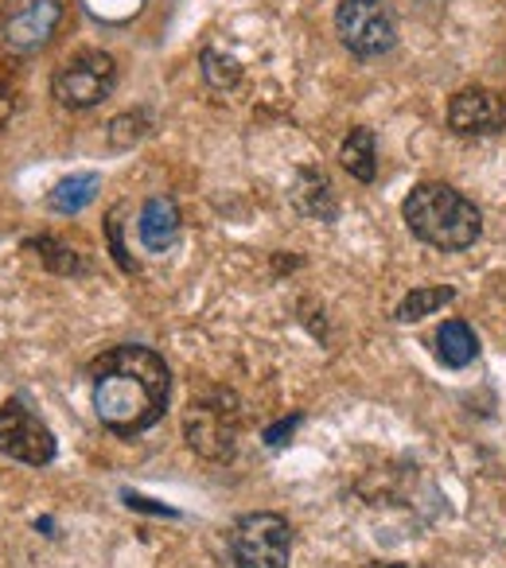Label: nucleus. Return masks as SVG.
Segmentation results:
<instances>
[{
    "instance_id": "1",
    "label": "nucleus",
    "mask_w": 506,
    "mask_h": 568,
    "mask_svg": "<svg viewBox=\"0 0 506 568\" xmlns=\"http://www.w3.org/2000/svg\"><path fill=\"white\" fill-rule=\"evenodd\" d=\"M90 374H94V413L113 436H141L164 417L172 374L152 347L121 343L94 358Z\"/></svg>"
},
{
    "instance_id": "2",
    "label": "nucleus",
    "mask_w": 506,
    "mask_h": 568,
    "mask_svg": "<svg viewBox=\"0 0 506 568\" xmlns=\"http://www.w3.org/2000/svg\"><path fill=\"white\" fill-rule=\"evenodd\" d=\"M402 214L417 242L448 253L475 245V237L483 230L479 206L467 195H459L456 187H448V183H417L409 191V199H405Z\"/></svg>"
},
{
    "instance_id": "3",
    "label": "nucleus",
    "mask_w": 506,
    "mask_h": 568,
    "mask_svg": "<svg viewBox=\"0 0 506 568\" xmlns=\"http://www.w3.org/2000/svg\"><path fill=\"white\" fill-rule=\"evenodd\" d=\"M237 433H242V409L230 389H203L199 397H191L188 413H183V436H188L191 452L222 464L234 456Z\"/></svg>"
},
{
    "instance_id": "4",
    "label": "nucleus",
    "mask_w": 506,
    "mask_h": 568,
    "mask_svg": "<svg viewBox=\"0 0 506 568\" xmlns=\"http://www.w3.org/2000/svg\"><path fill=\"white\" fill-rule=\"evenodd\" d=\"M230 552L237 568H289L293 526L281 514H245L230 534Z\"/></svg>"
},
{
    "instance_id": "5",
    "label": "nucleus",
    "mask_w": 506,
    "mask_h": 568,
    "mask_svg": "<svg viewBox=\"0 0 506 568\" xmlns=\"http://www.w3.org/2000/svg\"><path fill=\"white\" fill-rule=\"evenodd\" d=\"M113 87H118V63L105 51H82L51 74V94L67 110H90V105L105 102Z\"/></svg>"
},
{
    "instance_id": "6",
    "label": "nucleus",
    "mask_w": 506,
    "mask_h": 568,
    "mask_svg": "<svg viewBox=\"0 0 506 568\" xmlns=\"http://www.w3.org/2000/svg\"><path fill=\"white\" fill-rule=\"evenodd\" d=\"M335 32L358 59H378L397 43V24L386 0H343L335 9Z\"/></svg>"
},
{
    "instance_id": "7",
    "label": "nucleus",
    "mask_w": 506,
    "mask_h": 568,
    "mask_svg": "<svg viewBox=\"0 0 506 568\" xmlns=\"http://www.w3.org/2000/svg\"><path fill=\"white\" fill-rule=\"evenodd\" d=\"M0 452L28 467H48L55 459V433L24 402L0 405Z\"/></svg>"
},
{
    "instance_id": "8",
    "label": "nucleus",
    "mask_w": 506,
    "mask_h": 568,
    "mask_svg": "<svg viewBox=\"0 0 506 568\" xmlns=\"http://www.w3.org/2000/svg\"><path fill=\"white\" fill-rule=\"evenodd\" d=\"M59 20H63V0H12L9 12L0 17V40L12 51H40L51 43Z\"/></svg>"
},
{
    "instance_id": "9",
    "label": "nucleus",
    "mask_w": 506,
    "mask_h": 568,
    "mask_svg": "<svg viewBox=\"0 0 506 568\" xmlns=\"http://www.w3.org/2000/svg\"><path fill=\"white\" fill-rule=\"evenodd\" d=\"M448 125L459 136H495L506 129V102L487 87H467L448 102Z\"/></svg>"
},
{
    "instance_id": "10",
    "label": "nucleus",
    "mask_w": 506,
    "mask_h": 568,
    "mask_svg": "<svg viewBox=\"0 0 506 568\" xmlns=\"http://www.w3.org/2000/svg\"><path fill=\"white\" fill-rule=\"evenodd\" d=\"M136 234H141L144 250L149 253H164L175 245L180 237V206L168 195H156L141 206V219H136Z\"/></svg>"
},
{
    "instance_id": "11",
    "label": "nucleus",
    "mask_w": 506,
    "mask_h": 568,
    "mask_svg": "<svg viewBox=\"0 0 506 568\" xmlns=\"http://www.w3.org/2000/svg\"><path fill=\"white\" fill-rule=\"evenodd\" d=\"M436 355H441V363L452 366V371H464V366L475 363V355H479V339H475V332L464 320H448V324L436 332Z\"/></svg>"
},
{
    "instance_id": "12",
    "label": "nucleus",
    "mask_w": 506,
    "mask_h": 568,
    "mask_svg": "<svg viewBox=\"0 0 506 568\" xmlns=\"http://www.w3.org/2000/svg\"><path fill=\"white\" fill-rule=\"evenodd\" d=\"M98 187H102V180H98V172L67 175V180H59L55 187H51L48 206H51V211H55V214H79L82 206L94 203Z\"/></svg>"
},
{
    "instance_id": "13",
    "label": "nucleus",
    "mask_w": 506,
    "mask_h": 568,
    "mask_svg": "<svg viewBox=\"0 0 506 568\" xmlns=\"http://www.w3.org/2000/svg\"><path fill=\"white\" fill-rule=\"evenodd\" d=\"M340 160L358 183H374V175H378V152H374L371 129H351L347 141H343Z\"/></svg>"
},
{
    "instance_id": "14",
    "label": "nucleus",
    "mask_w": 506,
    "mask_h": 568,
    "mask_svg": "<svg viewBox=\"0 0 506 568\" xmlns=\"http://www.w3.org/2000/svg\"><path fill=\"white\" fill-rule=\"evenodd\" d=\"M452 301H456V288H448V284H421V288H413V293L402 301L397 320H402V324H413V320L433 316L436 308H444V304H452Z\"/></svg>"
},
{
    "instance_id": "15",
    "label": "nucleus",
    "mask_w": 506,
    "mask_h": 568,
    "mask_svg": "<svg viewBox=\"0 0 506 568\" xmlns=\"http://www.w3.org/2000/svg\"><path fill=\"white\" fill-rule=\"evenodd\" d=\"M293 199H296V206H301L304 214H320V219H332V214H335L332 187H327V180H324V175H316V172L301 175Z\"/></svg>"
},
{
    "instance_id": "16",
    "label": "nucleus",
    "mask_w": 506,
    "mask_h": 568,
    "mask_svg": "<svg viewBox=\"0 0 506 568\" xmlns=\"http://www.w3.org/2000/svg\"><path fill=\"white\" fill-rule=\"evenodd\" d=\"M82 4H87V12L98 24H110V28L129 24V20H136L144 9V0H82Z\"/></svg>"
},
{
    "instance_id": "17",
    "label": "nucleus",
    "mask_w": 506,
    "mask_h": 568,
    "mask_svg": "<svg viewBox=\"0 0 506 568\" xmlns=\"http://www.w3.org/2000/svg\"><path fill=\"white\" fill-rule=\"evenodd\" d=\"M28 245L40 250V257L48 261V268H55V273H82V268H87L63 242H55V237H32Z\"/></svg>"
},
{
    "instance_id": "18",
    "label": "nucleus",
    "mask_w": 506,
    "mask_h": 568,
    "mask_svg": "<svg viewBox=\"0 0 506 568\" xmlns=\"http://www.w3.org/2000/svg\"><path fill=\"white\" fill-rule=\"evenodd\" d=\"M203 74H206V82H211L214 90H226V87H234L242 71H237L234 59L219 55V51H203Z\"/></svg>"
},
{
    "instance_id": "19",
    "label": "nucleus",
    "mask_w": 506,
    "mask_h": 568,
    "mask_svg": "<svg viewBox=\"0 0 506 568\" xmlns=\"http://www.w3.org/2000/svg\"><path fill=\"white\" fill-rule=\"evenodd\" d=\"M144 125H149L144 113H125V118H118L110 125V144L113 149H129V144H136L144 136Z\"/></svg>"
},
{
    "instance_id": "20",
    "label": "nucleus",
    "mask_w": 506,
    "mask_h": 568,
    "mask_svg": "<svg viewBox=\"0 0 506 568\" xmlns=\"http://www.w3.org/2000/svg\"><path fill=\"white\" fill-rule=\"evenodd\" d=\"M301 425V417H293V420H281V425H273L270 433H265V444L270 448H277V444H285V436H293V428Z\"/></svg>"
},
{
    "instance_id": "21",
    "label": "nucleus",
    "mask_w": 506,
    "mask_h": 568,
    "mask_svg": "<svg viewBox=\"0 0 506 568\" xmlns=\"http://www.w3.org/2000/svg\"><path fill=\"white\" fill-rule=\"evenodd\" d=\"M125 503L133 506V510H149V514H175V510H168V506H152V498H141V495H133V490H125Z\"/></svg>"
},
{
    "instance_id": "22",
    "label": "nucleus",
    "mask_w": 506,
    "mask_h": 568,
    "mask_svg": "<svg viewBox=\"0 0 506 568\" xmlns=\"http://www.w3.org/2000/svg\"><path fill=\"white\" fill-rule=\"evenodd\" d=\"M9 113H12V102H9V98H0V125H4V118H9Z\"/></svg>"
}]
</instances>
